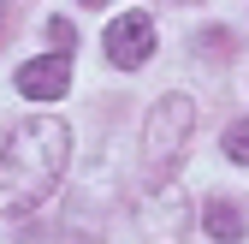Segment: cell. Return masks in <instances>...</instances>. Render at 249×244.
<instances>
[{
  "instance_id": "obj_1",
  "label": "cell",
  "mask_w": 249,
  "mask_h": 244,
  "mask_svg": "<svg viewBox=\"0 0 249 244\" xmlns=\"http://www.w3.org/2000/svg\"><path fill=\"white\" fill-rule=\"evenodd\" d=\"M71 161V131L66 119H18L0 143V215H30L59 191V173Z\"/></svg>"
},
{
  "instance_id": "obj_2",
  "label": "cell",
  "mask_w": 249,
  "mask_h": 244,
  "mask_svg": "<svg viewBox=\"0 0 249 244\" xmlns=\"http://www.w3.org/2000/svg\"><path fill=\"white\" fill-rule=\"evenodd\" d=\"M196 131V102L190 96H160L142 125V173L148 179H166L178 161H184V143Z\"/></svg>"
},
{
  "instance_id": "obj_3",
  "label": "cell",
  "mask_w": 249,
  "mask_h": 244,
  "mask_svg": "<svg viewBox=\"0 0 249 244\" xmlns=\"http://www.w3.org/2000/svg\"><path fill=\"white\" fill-rule=\"evenodd\" d=\"M101 48H107V60H113L119 72H137L142 60L154 54V18H148V12H124V18H113Z\"/></svg>"
},
{
  "instance_id": "obj_7",
  "label": "cell",
  "mask_w": 249,
  "mask_h": 244,
  "mask_svg": "<svg viewBox=\"0 0 249 244\" xmlns=\"http://www.w3.org/2000/svg\"><path fill=\"white\" fill-rule=\"evenodd\" d=\"M48 36H53L59 54H71V24H66V18H48Z\"/></svg>"
},
{
  "instance_id": "obj_8",
  "label": "cell",
  "mask_w": 249,
  "mask_h": 244,
  "mask_svg": "<svg viewBox=\"0 0 249 244\" xmlns=\"http://www.w3.org/2000/svg\"><path fill=\"white\" fill-rule=\"evenodd\" d=\"M83 6H101V0H83Z\"/></svg>"
},
{
  "instance_id": "obj_5",
  "label": "cell",
  "mask_w": 249,
  "mask_h": 244,
  "mask_svg": "<svg viewBox=\"0 0 249 244\" xmlns=\"http://www.w3.org/2000/svg\"><path fill=\"white\" fill-rule=\"evenodd\" d=\"M202 232L213 244H243V215H237V203L231 197H208L202 203Z\"/></svg>"
},
{
  "instance_id": "obj_4",
  "label": "cell",
  "mask_w": 249,
  "mask_h": 244,
  "mask_svg": "<svg viewBox=\"0 0 249 244\" xmlns=\"http://www.w3.org/2000/svg\"><path fill=\"white\" fill-rule=\"evenodd\" d=\"M66 83H71V54H59V48L18 66V96H30V102H53V96H66Z\"/></svg>"
},
{
  "instance_id": "obj_6",
  "label": "cell",
  "mask_w": 249,
  "mask_h": 244,
  "mask_svg": "<svg viewBox=\"0 0 249 244\" xmlns=\"http://www.w3.org/2000/svg\"><path fill=\"white\" fill-rule=\"evenodd\" d=\"M220 143H226V161H237V167H249V119H231Z\"/></svg>"
}]
</instances>
